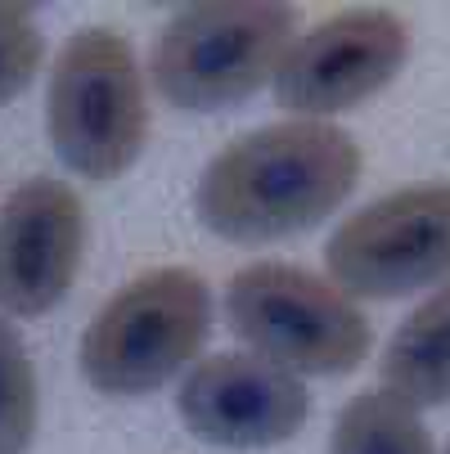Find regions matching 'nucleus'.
Instances as JSON below:
<instances>
[{
    "label": "nucleus",
    "mask_w": 450,
    "mask_h": 454,
    "mask_svg": "<svg viewBox=\"0 0 450 454\" xmlns=\"http://www.w3.org/2000/svg\"><path fill=\"white\" fill-rule=\"evenodd\" d=\"M212 329L208 284L158 266L122 284L82 333V373L104 396H149L199 356Z\"/></svg>",
    "instance_id": "nucleus-3"
},
{
    "label": "nucleus",
    "mask_w": 450,
    "mask_h": 454,
    "mask_svg": "<svg viewBox=\"0 0 450 454\" xmlns=\"http://www.w3.org/2000/svg\"><path fill=\"white\" fill-rule=\"evenodd\" d=\"M86 256V203L59 176L23 180L0 207V310L36 319L68 297Z\"/></svg>",
    "instance_id": "nucleus-8"
},
{
    "label": "nucleus",
    "mask_w": 450,
    "mask_h": 454,
    "mask_svg": "<svg viewBox=\"0 0 450 454\" xmlns=\"http://www.w3.org/2000/svg\"><path fill=\"white\" fill-rule=\"evenodd\" d=\"M410 59V27L392 10H343L293 36L271 77L280 108L325 121L378 95Z\"/></svg>",
    "instance_id": "nucleus-7"
},
{
    "label": "nucleus",
    "mask_w": 450,
    "mask_h": 454,
    "mask_svg": "<svg viewBox=\"0 0 450 454\" xmlns=\"http://www.w3.org/2000/svg\"><path fill=\"white\" fill-rule=\"evenodd\" d=\"M329 454H432V436L419 410L388 392H360L343 405Z\"/></svg>",
    "instance_id": "nucleus-11"
},
{
    "label": "nucleus",
    "mask_w": 450,
    "mask_h": 454,
    "mask_svg": "<svg viewBox=\"0 0 450 454\" xmlns=\"http://www.w3.org/2000/svg\"><path fill=\"white\" fill-rule=\"evenodd\" d=\"M45 121L59 162L82 180L108 184L136 167L149 140V104L136 50L117 27H82L63 41Z\"/></svg>",
    "instance_id": "nucleus-2"
},
{
    "label": "nucleus",
    "mask_w": 450,
    "mask_h": 454,
    "mask_svg": "<svg viewBox=\"0 0 450 454\" xmlns=\"http://www.w3.org/2000/svg\"><path fill=\"white\" fill-rule=\"evenodd\" d=\"M225 319L252 356L288 373H351L374 342L369 315L338 284L288 262L243 266L225 288Z\"/></svg>",
    "instance_id": "nucleus-5"
},
{
    "label": "nucleus",
    "mask_w": 450,
    "mask_h": 454,
    "mask_svg": "<svg viewBox=\"0 0 450 454\" xmlns=\"http://www.w3.org/2000/svg\"><path fill=\"white\" fill-rule=\"evenodd\" d=\"M383 392L410 410L450 405V284L419 301L383 351Z\"/></svg>",
    "instance_id": "nucleus-10"
},
{
    "label": "nucleus",
    "mask_w": 450,
    "mask_h": 454,
    "mask_svg": "<svg viewBox=\"0 0 450 454\" xmlns=\"http://www.w3.org/2000/svg\"><path fill=\"white\" fill-rule=\"evenodd\" d=\"M446 454H450V445H446Z\"/></svg>",
    "instance_id": "nucleus-14"
},
{
    "label": "nucleus",
    "mask_w": 450,
    "mask_h": 454,
    "mask_svg": "<svg viewBox=\"0 0 450 454\" xmlns=\"http://www.w3.org/2000/svg\"><path fill=\"white\" fill-rule=\"evenodd\" d=\"M360 180V145L334 121H271L230 140L203 171L199 221L230 243H275L334 216Z\"/></svg>",
    "instance_id": "nucleus-1"
},
{
    "label": "nucleus",
    "mask_w": 450,
    "mask_h": 454,
    "mask_svg": "<svg viewBox=\"0 0 450 454\" xmlns=\"http://www.w3.org/2000/svg\"><path fill=\"white\" fill-rule=\"evenodd\" d=\"M176 405L189 432L225 450L284 445L311 414L306 382L252 351H221L199 360L185 373Z\"/></svg>",
    "instance_id": "nucleus-9"
},
{
    "label": "nucleus",
    "mask_w": 450,
    "mask_h": 454,
    "mask_svg": "<svg viewBox=\"0 0 450 454\" xmlns=\"http://www.w3.org/2000/svg\"><path fill=\"white\" fill-rule=\"evenodd\" d=\"M325 266L351 301L450 284V180L406 184L351 212L325 243Z\"/></svg>",
    "instance_id": "nucleus-6"
},
{
    "label": "nucleus",
    "mask_w": 450,
    "mask_h": 454,
    "mask_svg": "<svg viewBox=\"0 0 450 454\" xmlns=\"http://www.w3.org/2000/svg\"><path fill=\"white\" fill-rule=\"evenodd\" d=\"M297 32L293 5L217 0L180 10L154 41L149 77L158 95L185 113H217L262 90Z\"/></svg>",
    "instance_id": "nucleus-4"
},
{
    "label": "nucleus",
    "mask_w": 450,
    "mask_h": 454,
    "mask_svg": "<svg viewBox=\"0 0 450 454\" xmlns=\"http://www.w3.org/2000/svg\"><path fill=\"white\" fill-rule=\"evenodd\" d=\"M45 59V36L28 5H0V104L19 99Z\"/></svg>",
    "instance_id": "nucleus-13"
},
{
    "label": "nucleus",
    "mask_w": 450,
    "mask_h": 454,
    "mask_svg": "<svg viewBox=\"0 0 450 454\" xmlns=\"http://www.w3.org/2000/svg\"><path fill=\"white\" fill-rule=\"evenodd\" d=\"M36 369L19 329L0 315V454H28L36 436Z\"/></svg>",
    "instance_id": "nucleus-12"
}]
</instances>
